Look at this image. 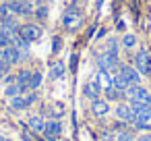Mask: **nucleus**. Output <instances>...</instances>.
I'll list each match as a JSON object with an SVG mask.
<instances>
[{
  "label": "nucleus",
  "mask_w": 151,
  "mask_h": 141,
  "mask_svg": "<svg viewBox=\"0 0 151 141\" xmlns=\"http://www.w3.org/2000/svg\"><path fill=\"white\" fill-rule=\"evenodd\" d=\"M124 95H126L130 102L151 106V93H149L145 87H141V85H128V87H126V91H124Z\"/></svg>",
  "instance_id": "obj_1"
},
{
  "label": "nucleus",
  "mask_w": 151,
  "mask_h": 141,
  "mask_svg": "<svg viewBox=\"0 0 151 141\" xmlns=\"http://www.w3.org/2000/svg\"><path fill=\"white\" fill-rule=\"evenodd\" d=\"M130 108H132V122L130 124H137V122H151V106L147 104H137V102H130Z\"/></svg>",
  "instance_id": "obj_2"
},
{
  "label": "nucleus",
  "mask_w": 151,
  "mask_h": 141,
  "mask_svg": "<svg viewBox=\"0 0 151 141\" xmlns=\"http://www.w3.org/2000/svg\"><path fill=\"white\" fill-rule=\"evenodd\" d=\"M134 67L141 75H149L151 73V56L147 50H139L134 56Z\"/></svg>",
  "instance_id": "obj_3"
},
{
  "label": "nucleus",
  "mask_w": 151,
  "mask_h": 141,
  "mask_svg": "<svg viewBox=\"0 0 151 141\" xmlns=\"http://www.w3.org/2000/svg\"><path fill=\"white\" fill-rule=\"evenodd\" d=\"M40 35H42V29L37 27V25H31V23H27V25H23V27H19V38H23L25 42H35V40H40Z\"/></svg>",
  "instance_id": "obj_4"
},
{
  "label": "nucleus",
  "mask_w": 151,
  "mask_h": 141,
  "mask_svg": "<svg viewBox=\"0 0 151 141\" xmlns=\"http://www.w3.org/2000/svg\"><path fill=\"white\" fill-rule=\"evenodd\" d=\"M97 64H99V69H106V71L120 69V60H118V56H116V54H110V52H106V50L101 52V56H99Z\"/></svg>",
  "instance_id": "obj_5"
},
{
  "label": "nucleus",
  "mask_w": 151,
  "mask_h": 141,
  "mask_svg": "<svg viewBox=\"0 0 151 141\" xmlns=\"http://www.w3.org/2000/svg\"><path fill=\"white\" fill-rule=\"evenodd\" d=\"M93 79H95V83H97L99 89H110V87H114V75H110V71H106V69H99Z\"/></svg>",
  "instance_id": "obj_6"
},
{
  "label": "nucleus",
  "mask_w": 151,
  "mask_h": 141,
  "mask_svg": "<svg viewBox=\"0 0 151 141\" xmlns=\"http://www.w3.org/2000/svg\"><path fill=\"white\" fill-rule=\"evenodd\" d=\"M42 133L46 135L48 141H58V137H60V133H62V127H60L58 120H48V122L44 124V131H42Z\"/></svg>",
  "instance_id": "obj_7"
},
{
  "label": "nucleus",
  "mask_w": 151,
  "mask_h": 141,
  "mask_svg": "<svg viewBox=\"0 0 151 141\" xmlns=\"http://www.w3.org/2000/svg\"><path fill=\"white\" fill-rule=\"evenodd\" d=\"M81 21H83V17H81V13H77V11H66L64 17H62V23H64L68 29H77V27L81 25Z\"/></svg>",
  "instance_id": "obj_8"
},
{
  "label": "nucleus",
  "mask_w": 151,
  "mask_h": 141,
  "mask_svg": "<svg viewBox=\"0 0 151 141\" xmlns=\"http://www.w3.org/2000/svg\"><path fill=\"white\" fill-rule=\"evenodd\" d=\"M120 75L126 79L128 85H139V83H141V75H139V71H134L132 67H120Z\"/></svg>",
  "instance_id": "obj_9"
},
{
  "label": "nucleus",
  "mask_w": 151,
  "mask_h": 141,
  "mask_svg": "<svg viewBox=\"0 0 151 141\" xmlns=\"http://www.w3.org/2000/svg\"><path fill=\"white\" fill-rule=\"evenodd\" d=\"M114 114L122 122H132V108H130V104H118L116 110H114Z\"/></svg>",
  "instance_id": "obj_10"
},
{
  "label": "nucleus",
  "mask_w": 151,
  "mask_h": 141,
  "mask_svg": "<svg viewBox=\"0 0 151 141\" xmlns=\"http://www.w3.org/2000/svg\"><path fill=\"white\" fill-rule=\"evenodd\" d=\"M91 112L95 114V116H106L108 112H110V104L106 102V100H93L91 102Z\"/></svg>",
  "instance_id": "obj_11"
},
{
  "label": "nucleus",
  "mask_w": 151,
  "mask_h": 141,
  "mask_svg": "<svg viewBox=\"0 0 151 141\" xmlns=\"http://www.w3.org/2000/svg\"><path fill=\"white\" fill-rule=\"evenodd\" d=\"M19 58H21V56H19V48H15V46H6V48H4V60H6L11 67L17 64Z\"/></svg>",
  "instance_id": "obj_12"
},
{
  "label": "nucleus",
  "mask_w": 151,
  "mask_h": 141,
  "mask_svg": "<svg viewBox=\"0 0 151 141\" xmlns=\"http://www.w3.org/2000/svg\"><path fill=\"white\" fill-rule=\"evenodd\" d=\"M99 91H101V89L97 87V83H95V81H89V83H85V85H83V93H85L89 100H97V98H99Z\"/></svg>",
  "instance_id": "obj_13"
},
{
  "label": "nucleus",
  "mask_w": 151,
  "mask_h": 141,
  "mask_svg": "<svg viewBox=\"0 0 151 141\" xmlns=\"http://www.w3.org/2000/svg\"><path fill=\"white\" fill-rule=\"evenodd\" d=\"M29 79H31V71H27V69H21V71H19V75L15 77V83H17V85H21L23 89H27V83H29Z\"/></svg>",
  "instance_id": "obj_14"
},
{
  "label": "nucleus",
  "mask_w": 151,
  "mask_h": 141,
  "mask_svg": "<svg viewBox=\"0 0 151 141\" xmlns=\"http://www.w3.org/2000/svg\"><path fill=\"white\" fill-rule=\"evenodd\" d=\"M11 106H13L15 110H25V108H29L27 95H25V98H23V95H15V98H11Z\"/></svg>",
  "instance_id": "obj_15"
},
{
  "label": "nucleus",
  "mask_w": 151,
  "mask_h": 141,
  "mask_svg": "<svg viewBox=\"0 0 151 141\" xmlns=\"http://www.w3.org/2000/svg\"><path fill=\"white\" fill-rule=\"evenodd\" d=\"M44 120H42V116H31L29 118V129L33 131V133H42L44 131Z\"/></svg>",
  "instance_id": "obj_16"
},
{
  "label": "nucleus",
  "mask_w": 151,
  "mask_h": 141,
  "mask_svg": "<svg viewBox=\"0 0 151 141\" xmlns=\"http://www.w3.org/2000/svg\"><path fill=\"white\" fill-rule=\"evenodd\" d=\"M64 75V62H56L54 67H50V77L52 79H60Z\"/></svg>",
  "instance_id": "obj_17"
},
{
  "label": "nucleus",
  "mask_w": 151,
  "mask_h": 141,
  "mask_svg": "<svg viewBox=\"0 0 151 141\" xmlns=\"http://www.w3.org/2000/svg\"><path fill=\"white\" fill-rule=\"evenodd\" d=\"M40 85H42V75H40V73H31V79H29V83H27V89L35 91Z\"/></svg>",
  "instance_id": "obj_18"
},
{
  "label": "nucleus",
  "mask_w": 151,
  "mask_h": 141,
  "mask_svg": "<svg viewBox=\"0 0 151 141\" xmlns=\"http://www.w3.org/2000/svg\"><path fill=\"white\" fill-rule=\"evenodd\" d=\"M114 87L116 89H120V91H126V87H128V83H126V79L118 73V75H114Z\"/></svg>",
  "instance_id": "obj_19"
},
{
  "label": "nucleus",
  "mask_w": 151,
  "mask_h": 141,
  "mask_svg": "<svg viewBox=\"0 0 151 141\" xmlns=\"http://www.w3.org/2000/svg\"><path fill=\"white\" fill-rule=\"evenodd\" d=\"M23 91H25V89H23L21 85H17V83H15V85H9V87H6L4 95H9V98H15V95H21Z\"/></svg>",
  "instance_id": "obj_20"
},
{
  "label": "nucleus",
  "mask_w": 151,
  "mask_h": 141,
  "mask_svg": "<svg viewBox=\"0 0 151 141\" xmlns=\"http://www.w3.org/2000/svg\"><path fill=\"white\" fill-rule=\"evenodd\" d=\"M114 141H134V137H132V133H128V131H118V133L114 135Z\"/></svg>",
  "instance_id": "obj_21"
},
{
  "label": "nucleus",
  "mask_w": 151,
  "mask_h": 141,
  "mask_svg": "<svg viewBox=\"0 0 151 141\" xmlns=\"http://www.w3.org/2000/svg\"><path fill=\"white\" fill-rule=\"evenodd\" d=\"M106 91H108V100H120V98H124V91H120L116 87H110Z\"/></svg>",
  "instance_id": "obj_22"
},
{
  "label": "nucleus",
  "mask_w": 151,
  "mask_h": 141,
  "mask_svg": "<svg viewBox=\"0 0 151 141\" xmlns=\"http://www.w3.org/2000/svg\"><path fill=\"white\" fill-rule=\"evenodd\" d=\"M134 44H137V38H134L132 33H128V35L122 38V46H124V48H132Z\"/></svg>",
  "instance_id": "obj_23"
},
{
  "label": "nucleus",
  "mask_w": 151,
  "mask_h": 141,
  "mask_svg": "<svg viewBox=\"0 0 151 141\" xmlns=\"http://www.w3.org/2000/svg\"><path fill=\"white\" fill-rule=\"evenodd\" d=\"M116 44H118L116 40H110V42H108V46H106V52H110V54H116V56H118V46H116Z\"/></svg>",
  "instance_id": "obj_24"
},
{
  "label": "nucleus",
  "mask_w": 151,
  "mask_h": 141,
  "mask_svg": "<svg viewBox=\"0 0 151 141\" xmlns=\"http://www.w3.org/2000/svg\"><path fill=\"white\" fill-rule=\"evenodd\" d=\"M9 69H11V64H9L6 60H2V62H0V79H2V77L9 73Z\"/></svg>",
  "instance_id": "obj_25"
},
{
  "label": "nucleus",
  "mask_w": 151,
  "mask_h": 141,
  "mask_svg": "<svg viewBox=\"0 0 151 141\" xmlns=\"http://www.w3.org/2000/svg\"><path fill=\"white\" fill-rule=\"evenodd\" d=\"M35 13H37V17H42V19H44V17H46V9H37V11H35Z\"/></svg>",
  "instance_id": "obj_26"
},
{
  "label": "nucleus",
  "mask_w": 151,
  "mask_h": 141,
  "mask_svg": "<svg viewBox=\"0 0 151 141\" xmlns=\"http://www.w3.org/2000/svg\"><path fill=\"white\" fill-rule=\"evenodd\" d=\"M139 141H151V135H141Z\"/></svg>",
  "instance_id": "obj_27"
},
{
  "label": "nucleus",
  "mask_w": 151,
  "mask_h": 141,
  "mask_svg": "<svg viewBox=\"0 0 151 141\" xmlns=\"http://www.w3.org/2000/svg\"><path fill=\"white\" fill-rule=\"evenodd\" d=\"M0 141H11V139H6V137H0Z\"/></svg>",
  "instance_id": "obj_28"
},
{
  "label": "nucleus",
  "mask_w": 151,
  "mask_h": 141,
  "mask_svg": "<svg viewBox=\"0 0 151 141\" xmlns=\"http://www.w3.org/2000/svg\"><path fill=\"white\" fill-rule=\"evenodd\" d=\"M31 2H33V0H31ZM35 2H37V0H35Z\"/></svg>",
  "instance_id": "obj_29"
}]
</instances>
